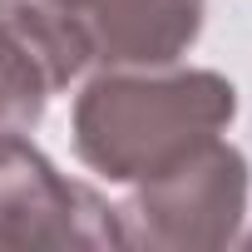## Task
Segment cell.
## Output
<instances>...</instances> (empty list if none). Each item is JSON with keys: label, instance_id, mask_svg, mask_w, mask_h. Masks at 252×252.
<instances>
[{"label": "cell", "instance_id": "6da1fadb", "mask_svg": "<svg viewBox=\"0 0 252 252\" xmlns=\"http://www.w3.org/2000/svg\"><path fill=\"white\" fill-rule=\"evenodd\" d=\"M237 119V89L218 69H99L74 99V154L109 183H144Z\"/></svg>", "mask_w": 252, "mask_h": 252}, {"label": "cell", "instance_id": "7a4b0ae2", "mask_svg": "<svg viewBox=\"0 0 252 252\" xmlns=\"http://www.w3.org/2000/svg\"><path fill=\"white\" fill-rule=\"evenodd\" d=\"M208 0H0L5 30L50 79L74 84L89 69L178 64L203 35Z\"/></svg>", "mask_w": 252, "mask_h": 252}, {"label": "cell", "instance_id": "3957f363", "mask_svg": "<svg viewBox=\"0 0 252 252\" xmlns=\"http://www.w3.org/2000/svg\"><path fill=\"white\" fill-rule=\"evenodd\" d=\"M247 158L218 139L178 158L173 168L129 183L134 193L119 203L124 247L149 252H213L237 242L247 213Z\"/></svg>", "mask_w": 252, "mask_h": 252}, {"label": "cell", "instance_id": "277c9868", "mask_svg": "<svg viewBox=\"0 0 252 252\" xmlns=\"http://www.w3.org/2000/svg\"><path fill=\"white\" fill-rule=\"evenodd\" d=\"M0 247H124L119 208L64 178L25 134L0 139Z\"/></svg>", "mask_w": 252, "mask_h": 252}, {"label": "cell", "instance_id": "5b68a950", "mask_svg": "<svg viewBox=\"0 0 252 252\" xmlns=\"http://www.w3.org/2000/svg\"><path fill=\"white\" fill-rule=\"evenodd\" d=\"M50 79L40 74V64L0 30V139L10 134H30L35 124L45 119L50 104Z\"/></svg>", "mask_w": 252, "mask_h": 252}]
</instances>
